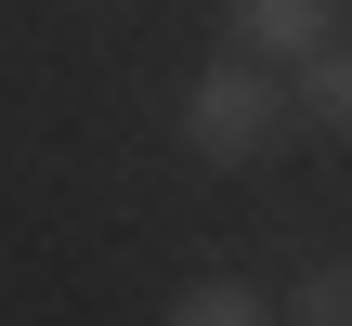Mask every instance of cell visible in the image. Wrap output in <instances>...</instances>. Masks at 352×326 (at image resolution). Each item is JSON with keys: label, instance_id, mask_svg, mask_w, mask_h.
Returning a JSON list of instances; mask_svg holds the SVG:
<instances>
[{"label": "cell", "instance_id": "obj_5", "mask_svg": "<svg viewBox=\"0 0 352 326\" xmlns=\"http://www.w3.org/2000/svg\"><path fill=\"white\" fill-rule=\"evenodd\" d=\"M287 326H352V261H314L287 287Z\"/></svg>", "mask_w": 352, "mask_h": 326}, {"label": "cell", "instance_id": "obj_4", "mask_svg": "<svg viewBox=\"0 0 352 326\" xmlns=\"http://www.w3.org/2000/svg\"><path fill=\"white\" fill-rule=\"evenodd\" d=\"M170 326H287V301H261L248 274H196V287L170 301Z\"/></svg>", "mask_w": 352, "mask_h": 326}, {"label": "cell", "instance_id": "obj_3", "mask_svg": "<svg viewBox=\"0 0 352 326\" xmlns=\"http://www.w3.org/2000/svg\"><path fill=\"white\" fill-rule=\"evenodd\" d=\"M300 118H314L327 144H352V26H340V39H314V52H300Z\"/></svg>", "mask_w": 352, "mask_h": 326}, {"label": "cell", "instance_id": "obj_2", "mask_svg": "<svg viewBox=\"0 0 352 326\" xmlns=\"http://www.w3.org/2000/svg\"><path fill=\"white\" fill-rule=\"evenodd\" d=\"M222 13H235V39L261 65H300L314 39H340V0H222Z\"/></svg>", "mask_w": 352, "mask_h": 326}, {"label": "cell", "instance_id": "obj_1", "mask_svg": "<svg viewBox=\"0 0 352 326\" xmlns=\"http://www.w3.org/2000/svg\"><path fill=\"white\" fill-rule=\"evenodd\" d=\"M287 118H300V91H274L261 52L183 78V157H209V170H261V157L287 144Z\"/></svg>", "mask_w": 352, "mask_h": 326}]
</instances>
